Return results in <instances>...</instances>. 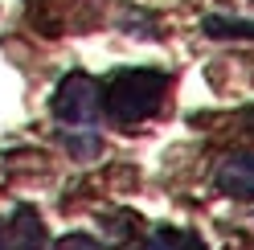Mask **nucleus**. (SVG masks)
Masks as SVG:
<instances>
[{"instance_id":"obj_7","label":"nucleus","mask_w":254,"mask_h":250,"mask_svg":"<svg viewBox=\"0 0 254 250\" xmlns=\"http://www.w3.org/2000/svg\"><path fill=\"white\" fill-rule=\"evenodd\" d=\"M0 250H12V242H8V226L0 222Z\"/></svg>"},{"instance_id":"obj_4","label":"nucleus","mask_w":254,"mask_h":250,"mask_svg":"<svg viewBox=\"0 0 254 250\" xmlns=\"http://www.w3.org/2000/svg\"><path fill=\"white\" fill-rule=\"evenodd\" d=\"M205 33L213 37H254V21H226V17H209Z\"/></svg>"},{"instance_id":"obj_5","label":"nucleus","mask_w":254,"mask_h":250,"mask_svg":"<svg viewBox=\"0 0 254 250\" xmlns=\"http://www.w3.org/2000/svg\"><path fill=\"white\" fill-rule=\"evenodd\" d=\"M144 250H197V246H193V242H181L177 234H168V230H164V234H156V238H152Z\"/></svg>"},{"instance_id":"obj_3","label":"nucleus","mask_w":254,"mask_h":250,"mask_svg":"<svg viewBox=\"0 0 254 250\" xmlns=\"http://www.w3.org/2000/svg\"><path fill=\"white\" fill-rule=\"evenodd\" d=\"M217 189L234 201H254V152H234L217 164Z\"/></svg>"},{"instance_id":"obj_1","label":"nucleus","mask_w":254,"mask_h":250,"mask_svg":"<svg viewBox=\"0 0 254 250\" xmlns=\"http://www.w3.org/2000/svg\"><path fill=\"white\" fill-rule=\"evenodd\" d=\"M168 90V74L160 70H119L111 74V82L103 86V111L119 123H139L160 111Z\"/></svg>"},{"instance_id":"obj_6","label":"nucleus","mask_w":254,"mask_h":250,"mask_svg":"<svg viewBox=\"0 0 254 250\" xmlns=\"http://www.w3.org/2000/svg\"><path fill=\"white\" fill-rule=\"evenodd\" d=\"M54 250H99V242H90V238H82V234H74V238H62Z\"/></svg>"},{"instance_id":"obj_2","label":"nucleus","mask_w":254,"mask_h":250,"mask_svg":"<svg viewBox=\"0 0 254 250\" xmlns=\"http://www.w3.org/2000/svg\"><path fill=\"white\" fill-rule=\"evenodd\" d=\"M50 111H54L58 123H66V127H94L99 115H103V86H99V78H90L82 70L66 74L58 82L54 99H50Z\"/></svg>"}]
</instances>
